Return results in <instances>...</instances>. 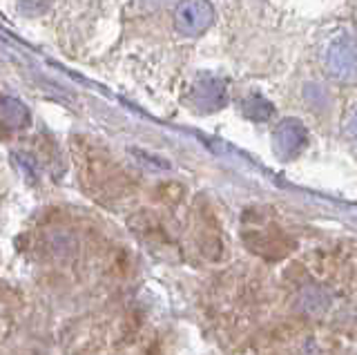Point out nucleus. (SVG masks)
I'll use <instances>...</instances> for the list:
<instances>
[{
  "label": "nucleus",
  "mask_w": 357,
  "mask_h": 355,
  "mask_svg": "<svg viewBox=\"0 0 357 355\" xmlns=\"http://www.w3.org/2000/svg\"><path fill=\"white\" fill-rule=\"evenodd\" d=\"M0 123L11 130L27 128L31 123L29 107L16 96H3L0 98Z\"/></svg>",
  "instance_id": "5"
},
{
  "label": "nucleus",
  "mask_w": 357,
  "mask_h": 355,
  "mask_svg": "<svg viewBox=\"0 0 357 355\" xmlns=\"http://www.w3.org/2000/svg\"><path fill=\"white\" fill-rule=\"evenodd\" d=\"M346 132H349V137L357 143V112L351 116V121H349V126H346Z\"/></svg>",
  "instance_id": "7"
},
{
  "label": "nucleus",
  "mask_w": 357,
  "mask_h": 355,
  "mask_svg": "<svg viewBox=\"0 0 357 355\" xmlns=\"http://www.w3.org/2000/svg\"><path fill=\"white\" fill-rule=\"evenodd\" d=\"M215 9L208 3H181L174 12L176 29L188 36H197L212 25Z\"/></svg>",
  "instance_id": "2"
},
{
  "label": "nucleus",
  "mask_w": 357,
  "mask_h": 355,
  "mask_svg": "<svg viewBox=\"0 0 357 355\" xmlns=\"http://www.w3.org/2000/svg\"><path fill=\"white\" fill-rule=\"evenodd\" d=\"M326 65L335 79H342V81L357 79V38L342 36L335 40L328 47Z\"/></svg>",
  "instance_id": "1"
},
{
  "label": "nucleus",
  "mask_w": 357,
  "mask_h": 355,
  "mask_svg": "<svg viewBox=\"0 0 357 355\" xmlns=\"http://www.w3.org/2000/svg\"><path fill=\"white\" fill-rule=\"evenodd\" d=\"M243 114L252 119V121H268L273 116V105L266 101L264 96L255 94L250 98H245L243 101Z\"/></svg>",
  "instance_id": "6"
},
{
  "label": "nucleus",
  "mask_w": 357,
  "mask_h": 355,
  "mask_svg": "<svg viewBox=\"0 0 357 355\" xmlns=\"http://www.w3.org/2000/svg\"><path fill=\"white\" fill-rule=\"evenodd\" d=\"M226 85L217 76H199L192 85V103L201 112H215V109L226 105Z\"/></svg>",
  "instance_id": "4"
},
{
  "label": "nucleus",
  "mask_w": 357,
  "mask_h": 355,
  "mask_svg": "<svg viewBox=\"0 0 357 355\" xmlns=\"http://www.w3.org/2000/svg\"><path fill=\"white\" fill-rule=\"evenodd\" d=\"M306 139H308L306 128L301 126L297 119H286L275 128V135H273L275 152L284 159H293L304 150Z\"/></svg>",
  "instance_id": "3"
}]
</instances>
